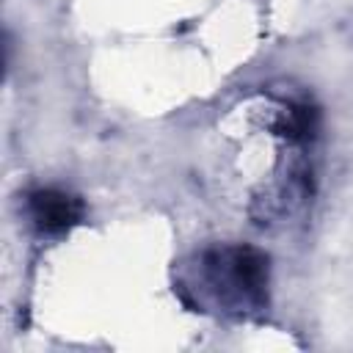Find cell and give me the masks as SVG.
Here are the masks:
<instances>
[{"label":"cell","mask_w":353,"mask_h":353,"mask_svg":"<svg viewBox=\"0 0 353 353\" xmlns=\"http://www.w3.org/2000/svg\"><path fill=\"white\" fill-rule=\"evenodd\" d=\"M30 207H33V218L47 232H61V229L72 226L80 218V210H83L74 196L61 193V190H39V193H33Z\"/></svg>","instance_id":"6da1fadb"}]
</instances>
